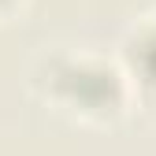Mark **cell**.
<instances>
[{"mask_svg":"<svg viewBox=\"0 0 156 156\" xmlns=\"http://www.w3.org/2000/svg\"><path fill=\"white\" fill-rule=\"evenodd\" d=\"M48 71L37 74L34 71V86L41 89V97L48 104H56L60 112L74 115L86 123H112L130 101V82L123 67H115L108 60L97 56H45Z\"/></svg>","mask_w":156,"mask_h":156,"instance_id":"1","label":"cell"},{"mask_svg":"<svg viewBox=\"0 0 156 156\" xmlns=\"http://www.w3.org/2000/svg\"><path fill=\"white\" fill-rule=\"evenodd\" d=\"M119 67L130 82V93L145 104H156V15H145L141 23H134L123 52Z\"/></svg>","mask_w":156,"mask_h":156,"instance_id":"2","label":"cell"},{"mask_svg":"<svg viewBox=\"0 0 156 156\" xmlns=\"http://www.w3.org/2000/svg\"><path fill=\"white\" fill-rule=\"evenodd\" d=\"M19 4H23V0H0V19H4V15H11Z\"/></svg>","mask_w":156,"mask_h":156,"instance_id":"3","label":"cell"}]
</instances>
